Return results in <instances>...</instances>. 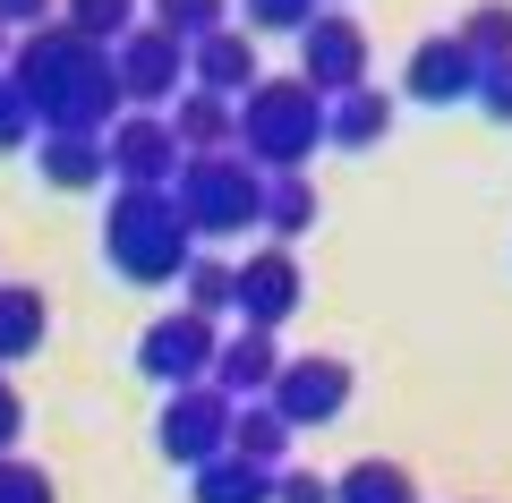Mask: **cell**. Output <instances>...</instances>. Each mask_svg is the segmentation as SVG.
I'll return each instance as SVG.
<instances>
[{
    "label": "cell",
    "mask_w": 512,
    "mask_h": 503,
    "mask_svg": "<svg viewBox=\"0 0 512 503\" xmlns=\"http://www.w3.org/2000/svg\"><path fill=\"white\" fill-rule=\"evenodd\" d=\"M9 86H18L26 120L43 128V137H103L111 120H120V77H111V52L86 35H69V26H35V35L9 43Z\"/></svg>",
    "instance_id": "obj_1"
},
{
    "label": "cell",
    "mask_w": 512,
    "mask_h": 503,
    "mask_svg": "<svg viewBox=\"0 0 512 503\" xmlns=\"http://www.w3.org/2000/svg\"><path fill=\"white\" fill-rule=\"evenodd\" d=\"M316 145H325V94L299 86V77H256V86L231 103V154L256 162L265 180L308 171Z\"/></svg>",
    "instance_id": "obj_2"
},
{
    "label": "cell",
    "mask_w": 512,
    "mask_h": 503,
    "mask_svg": "<svg viewBox=\"0 0 512 503\" xmlns=\"http://www.w3.org/2000/svg\"><path fill=\"white\" fill-rule=\"evenodd\" d=\"M103 256H111V273H128L137 290L180 282L188 256H197V239H188L171 188H120V197H111V214H103Z\"/></svg>",
    "instance_id": "obj_3"
},
{
    "label": "cell",
    "mask_w": 512,
    "mask_h": 503,
    "mask_svg": "<svg viewBox=\"0 0 512 503\" xmlns=\"http://www.w3.org/2000/svg\"><path fill=\"white\" fill-rule=\"evenodd\" d=\"M171 205H180L188 239H239L248 222H265V171L239 154H197V162H180Z\"/></svg>",
    "instance_id": "obj_4"
},
{
    "label": "cell",
    "mask_w": 512,
    "mask_h": 503,
    "mask_svg": "<svg viewBox=\"0 0 512 503\" xmlns=\"http://www.w3.org/2000/svg\"><path fill=\"white\" fill-rule=\"evenodd\" d=\"M111 77H120V103L128 111H154V120H163V111L188 94V43L137 26V35L111 43Z\"/></svg>",
    "instance_id": "obj_5"
},
{
    "label": "cell",
    "mask_w": 512,
    "mask_h": 503,
    "mask_svg": "<svg viewBox=\"0 0 512 503\" xmlns=\"http://www.w3.org/2000/svg\"><path fill=\"white\" fill-rule=\"evenodd\" d=\"M299 299H308V273H299L291 248H248V265H231V307L248 333H282V324L299 316Z\"/></svg>",
    "instance_id": "obj_6"
},
{
    "label": "cell",
    "mask_w": 512,
    "mask_h": 503,
    "mask_svg": "<svg viewBox=\"0 0 512 503\" xmlns=\"http://www.w3.org/2000/svg\"><path fill=\"white\" fill-rule=\"evenodd\" d=\"M350 393H359V376H350V359H333V350H316V359H282V376H274V418L282 427H333V418L350 410Z\"/></svg>",
    "instance_id": "obj_7"
},
{
    "label": "cell",
    "mask_w": 512,
    "mask_h": 503,
    "mask_svg": "<svg viewBox=\"0 0 512 503\" xmlns=\"http://www.w3.org/2000/svg\"><path fill=\"white\" fill-rule=\"evenodd\" d=\"M154 444H163V461H180V469H205V461H222V452H231V401H222L214 384L163 393Z\"/></svg>",
    "instance_id": "obj_8"
},
{
    "label": "cell",
    "mask_w": 512,
    "mask_h": 503,
    "mask_svg": "<svg viewBox=\"0 0 512 503\" xmlns=\"http://www.w3.org/2000/svg\"><path fill=\"white\" fill-rule=\"evenodd\" d=\"M299 86H316L325 103L359 94V86H367V26H359V18H333V9H316V18L299 26Z\"/></svg>",
    "instance_id": "obj_9"
},
{
    "label": "cell",
    "mask_w": 512,
    "mask_h": 503,
    "mask_svg": "<svg viewBox=\"0 0 512 503\" xmlns=\"http://www.w3.org/2000/svg\"><path fill=\"white\" fill-rule=\"evenodd\" d=\"M214 350H222L214 324L188 316V307H171V316H154V324H146V342H137V367H146L163 393H188V384L214 376Z\"/></svg>",
    "instance_id": "obj_10"
},
{
    "label": "cell",
    "mask_w": 512,
    "mask_h": 503,
    "mask_svg": "<svg viewBox=\"0 0 512 503\" xmlns=\"http://www.w3.org/2000/svg\"><path fill=\"white\" fill-rule=\"evenodd\" d=\"M103 154H111V180L120 188H171L180 180V145H171V128L154 111H120L103 128Z\"/></svg>",
    "instance_id": "obj_11"
},
{
    "label": "cell",
    "mask_w": 512,
    "mask_h": 503,
    "mask_svg": "<svg viewBox=\"0 0 512 503\" xmlns=\"http://www.w3.org/2000/svg\"><path fill=\"white\" fill-rule=\"evenodd\" d=\"M256 43L239 35V26H222V35H205V43H188V86L197 94H214V103H239V94L256 86Z\"/></svg>",
    "instance_id": "obj_12"
},
{
    "label": "cell",
    "mask_w": 512,
    "mask_h": 503,
    "mask_svg": "<svg viewBox=\"0 0 512 503\" xmlns=\"http://www.w3.org/2000/svg\"><path fill=\"white\" fill-rule=\"evenodd\" d=\"M274 376H282L274 333H248V324H239L231 342L214 350V376H205V384H214L222 401H265V393H274Z\"/></svg>",
    "instance_id": "obj_13"
},
{
    "label": "cell",
    "mask_w": 512,
    "mask_h": 503,
    "mask_svg": "<svg viewBox=\"0 0 512 503\" xmlns=\"http://www.w3.org/2000/svg\"><path fill=\"white\" fill-rule=\"evenodd\" d=\"M402 86L419 94V103H470V94H478V60L461 52V35H427L419 52H410Z\"/></svg>",
    "instance_id": "obj_14"
},
{
    "label": "cell",
    "mask_w": 512,
    "mask_h": 503,
    "mask_svg": "<svg viewBox=\"0 0 512 503\" xmlns=\"http://www.w3.org/2000/svg\"><path fill=\"white\" fill-rule=\"evenodd\" d=\"M43 333H52V299H43L35 282H0V376L18 359H35Z\"/></svg>",
    "instance_id": "obj_15"
},
{
    "label": "cell",
    "mask_w": 512,
    "mask_h": 503,
    "mask_svg": "<svg viewBox=\"0 0 512 503\" xmlns=\"http://www.w3.org/2000/svg\"><path fill=\"white\" fill-rule=\"evenodd\" d=\"M291 444H299V435L274 418V401H231V461H248V469H291Z\"/></svg>",
    "instance_id": "obj_16"
},
{
    "label": "cell",
    "mask_w": 512,
    "mask_h": 503,
    "mask_svg": "<svg viewBox=\"0 0 512 503\" xmlns=\"http://www.w3.org/2000/svg\"><path fill=\"white\" fill-rule=\"evenodd\" d=\"M163 128H171V145H180V162H197V154H231V103H214V94H197V86H188L180 103L163 111Z\"/></svg>",
    "instance_id": "obj_17"
},
{
    "label": "cell",
    "mask_w": 512,
    "mask_h": 503,
    "mask_svg": "<svg viewBox=\"0 0 512 503\" xmlns=\"http://www.w3.org/2000/svg\"><path fill=\"white\" fill-rule=\"evenodd\" d=\"M43 180L52 188H69V197H86V188H103L111 180V154H103V137H43Z\"/></svg>",
    "instance_id": "obj_18"
},
{
    "label": "cell",
    "mask_w": 512,
    "mask_h": 503,
    "mask_svg": "<svg viewBox=\"0 0 512 503\" xmlns=\"http://www.w3.org/2000/svg\"><path fill=\"white\" fill-rule=\"evenodd\" d=\"M384 128H393V94L384 86H359V94H342V103H325V145H376Z\"/></svg>",
    "instance_id": "obj_19"
},
{
    "label": "cell",
    "mask_w": 512,
    "mask_h": 503,
    "mask_svg": "<svg viewBox=\"0 0 512 503\" xmlns=\"http://www.w3.org/2000/svg\"><path fill=\"white\" fill-rule=\"evenodd\" d=\"M188 486L197 495L188 503H274V469H248V461H205V469H188Z\"/></svg>",
    "instance_id": "obj_20"
},
{
    "label": "cell",
    "mask_w": 512,
    "mask_h": 503,
    "mask_svg": "<svg viewBox=\"0 0 512 503\" xmlns=\"http://www.w3.org/2000/svg\"><path fill=\"white\" fill-rule=\"evenodd\" d=\"M316 180L308 171H291V180H265V231H274V248H291V239H308L316 231Z\"/></svg>",
    "instance_id": "obj_21"
},
{
    "label": "cell",
    "mask_w": 512,
    "mask_h": 503,
    "mask_svg": "<svg viewBox=\"0 0 512 503\" xmlns=\"http://www.w3.org/2000/svg\"><path fill=\"white\" fill-rule=\"evenodd\" d=\"M60 26L111 52L120 35H137V26H146V0H60Z\"/></svg>",
    "instance_id": "obj_22"
},
{
    "label": "cell",
    "mask_w": 512,
    "mask_h": 503,
    "mask_svg": "<svg viewBox=\"0 0 512 503\" xmlns=\"http://www.w3.org/2000/svg\"><path fill=\"white\" fill-rule=\"evenodd\" d=\"M333 503H419V478L402 461H350L333 478Z\"/></svg>",
    "instance_id": "obj_23"
},
{
    "label": "cell",
    "mask_w": 512,
    "mask_h": 503,
    "mask_svg": "<svg viewBox=\"0 0 512 503\" xmlns=\"http://www.w3.org/2000/svg\"><path fill=\"white\" fill-rule=\"evenodd\" d=\"M146 26L171 43H205L231 26V0H146Z\"/></svg>",
    "instance_id": "obj_24"
},
{
    "label": "cell",
    "mask_w": 512,
    "mask_h": 503,
    "mask_svg": "<svg viewBox=\"0 0 512 503\" xmlns=\"http://www.w3.org/2000/svg\"><path fill=\"white\" fill-rule=\"evenodd\" d=\"M461 35V52L478 60V69H495V60H512V0H478L470 18L453 26Z\"/></svg>",
    "instance_id": "obj_25"
},
{
    "label": "cell",
    "mask_w": 512,
    "mask_h": 503,
    "mask_svg": "<svg viewBox=\"0 0 512 503\" xmlns=\"http://www.w3.org/2000/svg\"><path fill=\"white\" fill-rule=\"evenodd\" d=\"M180 290H188V316H205V324H214L222 316V307H231V265H222V256H188V273H180Z\"/></svg>",
    "instance_id": "obj_26"
},
{
    "label": "cell",
    "mask_w": 512,
    "mask_h": 503,
    "mask_svg": "<svg viewBox=\"0 0 512 503\" xmlns=\"http://www.w3.org/2000/svg\"><path fill=\"white\" fill-rule=\"evenodd\" d=\"M231 9L248 18L239 35H299V26L316 18V0H231Z\"/></svg>",
    "instance_id": "obj_27"
},
{
    "label": "cell",
    "mask_w": 512,
    "mask_h": 503,
    "mask_svg": "<svg viewBox=\"0 0 512 503\" xmlns=\"http://www.w3.org/2000/svg\"><path fill=\"white\" fill-rule=\"evenodd\" d=\"M0 503H60V486H52V469L43 461H0Z\"/></svg>",
    "instance_id": "obj_28"
},
{
    "label": "cell",
    "mask_w": 512,
    "mask_h": 503,
    "mask_svg": "<svg viewBox=\"0 0 512 503\" xmlns=\"http://www.w3.org/2000/svg\"><path fill=\"white\" fill-rule=\"evenodd\" d=\"M478 111H487L495 128H512V60H495V69H478V94H470Z\"/></svg>",
    "instance_id": "obj_29"
},
{
    "label": "cell",
    "mask_w": 512,
    "mask_h": 503,
    "mask_svg": "<svg viewBox=\"0 0 512 503\" xmlns=\"http://www.w3.org/2000/svg\"><path fill=\"white\" fill-rule=\"evenodd\" d=\"M26 137H35V120H26V103H18V86H9V69H0V154H18Z\"/></svg>",
    "instance_id": "obj_30"
},
{
    "label": "cell",
    "mask_w": 512,
    "mask_h": 503,
    "mask_svg": "<svg viewBox=\"0 0 512 503\" xmlns=\"http://www.w3.org/2000/svg\"><path fill=\"white\" fill-rule=\"evenodd\" d=\"M274 503H333V478H316V469H274Z\"/></svg>",
    "instance_id": "obj_31"
},
{
    "label": "cell",
    "mask_w": 512,
    "mask_h": 503,
    "mask_svg": "<svg viewBox=\"0 0 512 503\" xmlns=\"http://www.w3.org/2000/svg\"><path fill=\"white\" fill-rule=\"evenodd\" d=\"M60 18V0H0V26L9 35H35V26H52Z\"/></svg>",
    "instance_id": "obj_32"
},
{
    "label": "cell",
    "mask_w": 512,
    "mask_h": 503,
    "mask_svg": "<svg viewBox=\"0 0 512 503\" xmlns=\"http://www.w3.org/2000/svg\"><path fill=\"white\" fill-rule=\"evenodd\" d=\"M18 435H26V401H18V384L0 376V461L18 452Z\"/></svg>",
    "instance_id": "obj_33"
},
{
    "label": "cell",
    "mask_w": 512,
    "mask_h": 503,
    "mask_svg": "<svg viewBox=\"0 0 512 503\" xmlns=\"http://www.w3.org/2000/svg\"><path fill=\"white\" fill-rule=\"evenodd\" d=\"M0 69H9V26H0Z\"/></svg>",
    "instance_id": "obj_34"
},
{
    "label": "cell",
    "mask_w": 512,
    "mask_h": 503,
    "mask_svg": "<svg viewBox=\"0 0 512 503\" xmlns=\"http://www.w3.org/2000/svg\"><path fill=\"white\" fill-rule=\"evenodd\" d=\"M316 9H333V0H316Z\"/></svg>",
    "instance_id": "obj_35"
}]
</instances>
